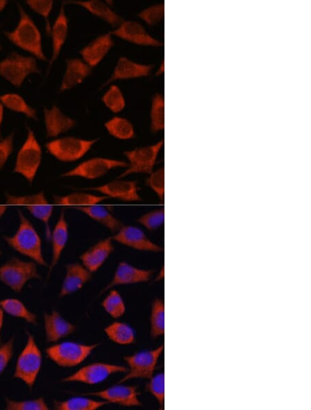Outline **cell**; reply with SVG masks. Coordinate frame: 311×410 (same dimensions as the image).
<instances>
[{"label": "cell", "instance_id": "cell-1", "mask_svg": "<svg viewBox=\"0 0 311 410\" xmlns=\"http://www.w3.org/2000/svg\"><path fill=\"white\" fill-rule=\"evenodd\" d=\"M19 225L15 233L4 236L7 244L14 251L28 257L37 264L46 266L42 253L41 237L33 224L23 213L18 211Z\"/></svg>", "mask_w": 311, "mask_h": 410}, {"label": "cell", "instance_id": "cell-2", "mask_svg": "<svg viewBox=\"0 0 311 410\" xmlns=\"http://www.w3.org/2000/svg\"><path fill=\"white\" fill-rule=\"evenodd\" d=\"M17 6L19 12L18 23L13 30L5 32V36L18 48L29 52L38 59L46 61L39 28L22 6L19 3Z\"/></svg>", "mask_w": 311, "mask_h": 410}, {"label": "cell", "instance_id": "cell-3", "mask_svg": "<svg viewBox=\"0 0 311 410\" xmlns=\"http://www.w3.org/2000/svg\"><path fill=\"white\" fill-rule=\"evenodd\" d=\"M41 158V147L33 130L27 127L26 138L17 154L13 172L32 184L40 167Z\"/></svg>", "mask_w": 311, "mask_h": 410}, {"label": "cell", "instance_id": "cell-4", "mask_svg": "<svg viewBox=\"0 0 311 410\" xmlns=\"http://www.w3.org/2000/svg\"><path fill=\"white\" fill-rule=\"evenodd\" d=\"M41 364V352L34 336L27 333L26 342L17 358L13 377L21 380L31 389L35 383Z\"/></svg>", "mask_w": 311, "mask_h": 410}, {"label": "cell", "instance_id": "cell-5", "mask_svg": "<svg viewBox=\"0 0 311 410\" xmlns=\"http://www.w3.org/2000/svg\"><path fill=\"white\" fill-rule=\"evenodd\" d=\"M39 277L37 264L32 260L13 257L0 266V282L16 293L30 280Z\"/></svg>", "mask_w": 311, "mask_h": 410}, {"label": "cell", "instance_id": "cell-6", "mask_svg": "<svg viewBox=\"0 0 311 410\" xmlns=\"http://www.w3.org/2000/svg\"><path fill=\"white\" fill-rule=\"evenodd\" d=\"M39 72L34 57L13 52L0 61V76L15 87H20L29 75Z\"/></svg>", "mask_w": 311, "mask_h": 410}, {"label": "cell", "instance_id": "cell-7", "mask_svg": "<svg viewBox=\"0 0 311 410\" xmlns=\"http://www.w3.org/2000/svg\"><path fill=\"white\" fill-rule=\"evenodd\" d=\"M97 346L67 341L48 346L46 353L58 366L73 367L83 362Z\"/></svg>", "mask_w": 311, "mask_h": 410}, {"label": "cell", "instance_id": "cell-8", "mask_svg": "<svg viewBox=\"0 0 311 410\" xmlns=\"http://www.w3.org/2000/svg\"><path fill=\"white\" fill-rule=\"evenodd\" d=\"M97 140L65 137L48 141L46 144V148L57 160L72 162L82 158Z\"/></svg>", "mask_w": 311, "mask_h": 410}, {"label": "cell", "instance_id": "cell-9", "mask_svg": "<svg viewBox=\"0 0 311 410\" xmlns=\"http://www.w3.org/2000/svg\"><path fill=\"white\" fill-rule=\"evenodd\" d=\"M164 350V344L151 350L143 351L124 358L128 367L126 374L120 382L131 379H150L156 367L158 359Z\"/></svg>", "mask_w": 311, "mask_h": 410}, {"label": "cell", "instance_id": "cell-10", "mask_svg": "<svg viewBox=\"0 0 311 410\" xmlns=\"http://www.w3.org/2000/svg\"><path fill=\"white\" fill-rule=\"evenodd\" d=\"M6 203L25 206L32 216L44 224L47 237H50L49 221L53 213V206L49 203L43 191L23 195L6 193Z\"/></svg>", "mask_w": 311, "mask_h": 410}, {"label": "cell", "instance_id": "cell-11", "mask_svg": "<svg viewBox=\"0 0 311 410\" xmlns=\"http://www.w3.org/2000/svg\"><path fill=\"white\" fill-rule=\"evenodd\" d=\"M164 145V139H161L154 144L137 148L124 152L128 159V167L120 175V177L134 174H150L156 164L158 156Z\"/></svg>", "mask_w": 311, "mask_h": 410}, {"label": "cell", "instance_id": "cell-12", "mask_svg": "<svg viewBox=\"0 0 311 410\" xmlns=\"http://www.w3.org/2000/svg\"><path fill=\"white\" fill-rule=\"evenodd\" d=\"M128 166V162L124 161L104 157H94L87 159L73 168L64 172L62 176L65 177H79L88 179H95L102 177L114 168H126Z\"/></svg>", "mask_w": 311, "mask_h": 410}, {"label": "cell", "instance_id": "cell-13", "mask_svg": "<svg viewBox=\"0 0 311 410\" xmlns=\"http://www.w3.org/2000/svg\"><path fill=\"white\" fill-rule=\"evenodd\" d=\"M126 371L127 368L124 366L95 362L81 367L77 371L63 378L62 381L95 384L102 382L114 373H124Z\"/></svg>", "mask_w": 311, "mask_h": 410}, {"label": "cell", "instance_id": "cell-14", "mask_svg": "<svg viewBox=\"0 0 311 410\" xmlns=\"http://www.w3.org/2000/svg\"><path fill=\"white\" fill-rule=\"evenodd\" d=\"M117 242L138 251L161 252L163 248L152 242L140 228L123 225L113 235Z\"/></svg>", "mask_w": 311, "mask_h": 410}, {"label": "cell", "instance_id": "cell-15", "mask_svg": "<svg viewBox=\"0 0 311 410\" xmlns=\"http://www.w3.org/2000/svg\"><path fill=\"white\" fill-rule=\"evenodd\" d=\"M100 398L106 402L124 407H138L142 403L138 398L137 388L133 386L114 385L105 389L84 394Z\"/></svg>", "mask_w": 311, "mask_h": 410}, {"label": "cell", "instance_id": "cell-16", "mask_svg": "<svg viewBox=\"0 0 311 410\" xmlns=\"http://www.w3.org/2000/svg\"><path fill=\"white\" fill-rule=\"evenodd\" d=\"M88 190L100 193L108 198H115L124 202L142 201L137 183L134 181L115 179L101 186L89 188Z\"/></svg>", "mask_w": 311, "mask_h": 410}, {"label": "cell", "instance_id": "cell-17", "mask_svg": "<svg viewBox=\"0 0 311 410\" xmlns=\"http://www.w3.org/2000/svg\"><path fill=\"white\" fill-rule=\"evenodd\" d=\"M116 37L133 43L146 46H162L163 43L150 35L139 23L123 21L113 32Z\"/></svg>", "mask_w": 311, "mask_h": 410}, {"label": "cell", "instance_id": "cell-18", "mask_svg": "<svg viewBox=\"0 0 311 410\" xmlns=\"http://www.w3.org/2000/svg\"><path fill=\"white\" fill-rule=\"evenodd\" d=\"M44 325L46 339L48 342H56L76 330L73 324L64 319L56 311L44 315Z\"/></svg>", "mask_w": 311, "mask_h": 410}, {"label": "cell", "instance_id": "cell-19", "mask_svg": "<svg viewBox=\"0 0 311 410\" xmlns=\"http://www.w3.org/2000/svg\"><path fill=\"white\" fill-rule=\"evenodd\" d=\"M112 239L108 237L98 242L79 257L82 265L90 272L97 271L113 251Z\"/></svg>", "mask_w": 311, "mask_h": 410}, {"label": "cell", "instance_id": "cell-20", "mask_svg": "<svg viewBox=\"0 0 311 410\" xmlns=\"http://www.w3.org/2000/svg\"><path fill=\"white\" fill-rule=\"evenodd\" d=\"M153 274L152 271L137 268L125 262H120L113 275V277L106 289L111 287L146 282L150 280Z\"/></svg>", "mask_w": 311, "mask_h": 410}, {"label": "cell", "instance_id": "cell-21", "mask_svg": "<svg viewBox=\"0 0 311 410\" xmlns=\"http://www.w3.org/2000/svg\"><path fill=\"white\" fill-rule=\"evenodd\" d=\"M91 272L82 264L78 263L68 264L59 296L64 297L79 291L91 280Z\"/></svg>", "mask_w": 311, "mask_h": 410}, {"label": "cell", "instance_id": "cell-22", "mask_svg": "<svg viewBox=\"0 0 311 410\" xmlns=\"http://www.w3.org/2000/svg\"><path fill=\"white\" fill-rule=\"evenodd\" d=\"M46 136L56 137L73 128L76 121L64 115L56 106L44 110Z\"/></svg>", "mask_w": 311, "mask_h": 410}, {"label": "cell", "instance_id": "cell-23", "mask_svg": "<svg viewBox=\"0 0 311 410\" xmlns=\"http://www.w3.org/2000/svg\"><path fill=\"white\" fill-rule=\"evenodd\" d=\"M113 45L111 35L107 33L97 37L83 48L79 53L84 62L92 68L96 66L104 59Z\"/></svg>", "mask_w": 311, "mask_h": 410}, {"label": "cell", "instance_id": "cell-24", "mask_svg": "<svg viewBox=\"0 0 311 410\" xmlns=\"http://www.w3.org/2000/svg\"><path fill=\"white\" fill-rule=\"evenodd\" d=\"M50 237L52 248L50 269L52 270L58 263L68 239V227L64 210L60 213Z\"/></svg>", "mask_w": 311, "mask_h": 410}, {"label": "cell", "instance_id": "cell-25", "mask_svg": "<svg viewBox=\"0 0 311 410\" xmlns=\"http://www.w3.org/2000/svg\"><path fill=\"white\" fill-rule=\"evenodd\" d=\"M66 71L59 88L60 92L81 84L91 72V68L82 60L73 58L66 60Z\"/></svg>", "mask_w": 311, "mask_h": 410}, {"label": "cell", "instance_id": "cell-26", "mask_svg": "<svg viewBox=\"0 0 311 410\" xmlns=\"http://www.w3.org/2000/svg\"><path fill=\"white\" fill-rule=\"evenodd\" d=\"M152 68V65L141 64L126 57H120L106 84L118 79L147 77L150 75Z\"/></svg>", "mask_w": 311, "mask_h": 410}, {"label": "cell", "instance_id": "cell-27", "mask_svg": "<svg viewBox=\"0 0 311 410\" xmlns=\"http://www.w3.org/2000/svg\"><path fill=\"white\" fill-rule=\"evenodd\" d=\"M52 37V56L50 66L57 59L66 41L68 34V19L65 13L64 6L62 5L59 14L50 28Z\"/></svg>", "mask_w": 311, "mask_h": 410}, {"label": "cell", "instance_id": "cell-28", "mask_svg": "<svg viewBox=\"0 0 311 410\" xmlns=\"http://www.w3.org/2000/svg\"><path fill=\"white\" fill-rule=\"evenodd\" d=\"M66 3L82 6L91 14L104 20L112 26L117 27L123 21L121 17L115 12L109 5L101 1H69Z\"/></svg>", "mask_w": 311, "mask_h": 410}, {"label": "cell", "instance_id": "cell-29", "mask_svg": "<svg viewBox=\"0 0 311 410\" xmlns=\"http://www.w3.org/2000/svg\"><path fill=\"white\" fill-rule=\"evenodd\" d=\"M93 220L104 225L113 232H117L124 224L116 218L106 208L95 204L76 208Z\"/></svg>", "mask_w": 311, "mask_h": 410}, {"label": "cell", "instance_id": "cell-30", "mask_svg": "<svg viewBox=\"0 0 311 410\" xmlns=\"http://www.w3.org/2000/svg\"><path fill=\"white\" fill-rule=\"evenodd\" d=\"M106 199L108 197L104 195L77 192L62 196H55L54 203L59 206L79 208L98 204Z\"/></svg>", "mask_w": 311, "mask_h": 410}, {"label": "cell", "instance_id": "cell-31", "mask_svg": "<svg viewBox=\"0 0 311 410\" xmlns=\"http://www.w3.org/2000/svg\"><path fill=\"white\" fill-rule=\"evenodd\" d=\"M0 307L10 316L23 319L32 324H37L36 315L30 311L26 305L17 298H5L0 300Z\"/></svg>", "mask_w": 311, "mask_h": 410}, {"label": "cell", "instance_id": "cell-32", "mask_svg": "<svg viewBox=\"0 0 311 410\" xmlns=\"http://www.w3.org/2000/svg\"><path fill=\"white\" fill-rule=\"evenodd\" d=\"M0 103L12 111L23 114L30 119H37L36 110L17 93L8 92L0 95Z\"/></svg>", "mask_w": 311, "mask_h": 410}, {"label": "cell", "instance_id": "cell-33", "mask_svg": "<svg viewBox=\"0 0 311 410\" xmlns=\"http://www.w3.org/2000/svg\"><path fill=\"white\" fill-rule=\"evenodd\" d=\"M104 332L112 342L118 344L127 345L135 341L133 329L124 322H114L104 329Z\"/></svg>", "mask_w": 311, "mask_h": 410}, {"label": "cell", "instance_id": "cell-34", "mask_svg": "<svg viewBox=\"0 0 311 410\" xmlns=\"http://www.w3.org/2000/svg\"><path fill=\"white\" fill-rule=\"evenodd\" d=\"M107 403L104 400H97L86 397H74L66 400L55 401L54 408L57 410H95Z\"/></svg>", "mask_w": 311, "mask_h": 410}, {"label": "cell", "instance_id": "cell-35", "mask_svg": "<svg viewBox=\"0 0 311 410\" xmlns=\"http://www.w3.org/2000/svg\"><path fill=\"white\" fill-rule=\"evenodd\" d=\"M104 126L111 135L118 139H130L135 135L133 124L123 117H113L105 123Z\"/></svg>", "mask_w": 311, "mask_h": 410}, {"label": "cell", "instance_id": "cell-36", "mask_svg": "<svg viewBox=\"0 0 311 410\" xmlns=\"http://www.w3.org/2000/svg\"><path fill=\"white\" fill-rule=\"evenodd\" d=\"M150 333L156 338L164 333V304L160 299H156L151 306Z\"/></svg>", "mask_w": 311, "mask_h": 410}, {"label": "cell", "instance_id": "cell-37", "mask_svg": "<svg viewBox=\"0 0 311 410\" xmlns=\"http://www.w3.org/2000/svg\"><path fill=\"white\" fill-rule=\"evenodd\" d=\"M151 130L156 133L164 128V99L162 95L156 94L151 101Z\"/></svg>", "mask_w": 311, "mask_h": 410}, {"label": "cell", "instance_id": "cell-38", "mask_svg": "<svg viewBox=\"0 0 311 410\" xmlns=\"http://www.w3.org/2000/svg\"><path fill=\"white\" fill-rule=\"evenodd\" d=\"M105 311L113 318L122 317L126 311V306L120 293L115 289L111 290L102 302Z\"/></svg>", "mask_w": 311, "mask_h": 410}, {"label": "cell", "instance_id": "cell-39", "mask_svg": "<svg viewBox=\"0 0 311 410\" xmlns=\"http://www.w3.org/2000/svg\"><path fill=\"white\" fill-rule=\"evenodd\" d=\"M6 409L7 410H48L49 409L43 398L31 400H15L6 398Z\"/></svg>", "mask_w": 311, "mask_h": 410}, {"label": "cell", "instance_id": "cell-40", "mask_svg": "<svg viewBox=\"0 0 311 410\" xmlns=\"http://www.w3.org/2000/svg\"><path fill=\"white\" fill-rule=\"evenodd\" d=\"M104 105L112 112L117 113L122 111L125 106V100L120 88L113 85L102 97Z\"/></svg>", "mask_w": 311, "mask_h": 410}, {"label": "cell", "instance_id": "cell-41", "mask_svg": "<svg viewBox=\"0 0 311 410\" xmlns=\"http://www.w3.org/2000/svg\"><path fill=\"white\" fill-rule=\"evenodd\" d=\"M164 221V208H158L141 215L138 222L149 231L160 228Z\"/></svg>", "mask_w": 311, "mask_h": 410}, {"label": "cell", "instance_id": "cell-42", "mask_svg": "<svg viewBox=\"0 0 311 410\" xmlns=\"http://www.w3.org/2000/svg\"><path fill=\"white\" fill-rule=\"evenodd\" d=\"M147 385V390L156 399L160 406L164 402V374L163 372L153 375Z\"/></svg>", "mask_w": 311, "mask_h": 410}, {"label": "cell", "instance_id": "cell-43", "mask_svg": "<svg viewBox=\"0 0 311 410\" xmlns=\"http://www.w3.org/2000/svg\"><path fill=\"white\" fill-rule=\"evenodd\" d=\"M147 184L157 195L160 200L163 202L164 197V168L161 167L153 170L147 179Z\"/></svg>", "mask_w": 311, "mask_h": 410}, {"label": "cell", "instance_id": "cell-44", "mask_svg": "<svg viewBox=\"0 0 311 410\" xmlns=\"http://www.w3.org/2000/svg\"><path fill=\"white\" fill-rule=\"evenodd\" d=\"M164 3L162 2L141 11L138 16L149 26H153L160 22L164 18Z\"/></svg>", "mask_w": 311, "mask_h": 410}, {"label": "cell", "instance_id": "cell-45", "mask_svg": "<svg viewBox=\"0 0 311 410\" xmlns=\"http://www.w3.org/2000/svg\"><path fill=\"white\" fill-rule=\"evenodd\" d=\"M26 3L37 14L41 15L46 23L48 32H50L49 24V15L53 8V1H26Z\"/></svg>", "mask_w": 311, "mask_h": 410}, {"label": "cell", "instance_id": "cell-46", "mask_svg": "<svg viewBox=\"0 0 311 410\" xmlns=\"http://www.w3.org/2000/svg\"><path fill=\"white\" fill-rule=\"evenodd\" d=\"M14 352V338H10L6 342L0 343V375L8 367Z\"/></svg>", "mask_w": 311, "mask_h": 410}, {"label": "cell", "instance_id": "cell-47", "mask_svg": "<svg viewBox=\"0 0 311 410\" xmlns=\"http://www.w3.org/2000/svg\"><path fill=\"white\" fill-rule=\"evenodd\" d=\"M14 134L0 138V170L7 163L13 150Z\"/></svg>", "mask_w": 311, "mask_h": 410}, {"label": "cell", "instance_id": "cell-48", "mask_svg": "<svg viewBox=\"0 0 311 410\" xmlns=\"http://www.w3.org/2000/svg\"><path fill=\"white\" fill-rule=\"evenodd\" d=\"M3 318H4V312L0 307V343H1V330H2V327H3Z\"/></svg>", "mask_w": 311, "mask_h": 410}, {"label": "cell", "instance_id": "cell-49", "mask_svg": "<svg viewBox=\"0 0 311 410\" xmlns=\"http://www.w3.org/2000/svg\"><path fill=\"white\" fill-rule=\"evenodd\" d=\"M3 119V106L0 103V138H1V124Z\"/></svg>", "mask_w": 311, "mask_h": 410}, {"label": "cell", "instance_id": "cell-50", "mask_svg": "<svg viewBox=\"0 0 311 410\" xmlns=\"http://www.w3.org/2000/svg\"><path fill=\"white\" fill-rule=\"evenodd\" d=\"M8 206L6 205L0 204V218H1L6 213Z\"/></svg>", "mask_w": 311, "mask_h": 410}, {"label": "cell", "instance_id": "cell-51", "mask_svg": "<svg viewBox=\"0 0 311 410\" xmlns=\"http://www.w3.org/2000/svg\"><path fill=\"white\" fill-rule=\"evenodd\" d=\"M164 61H162L156 75H160L161 74H162L164 72Z\"/></svg>", "mask_w": 311, "mask_h": 410}, {"label": "cell", "instance_id": "cell-52", "mask_svg": "<svg viewBox=\"0 0 311 410\" xmlns=\"http://www.w3.org/2000/svg\"><path fill=\"white\" fill-rule=\"evenodd\" d=\"M7 3V1H0V12L5 8Z\"/></svg>", "mask_w": 311, "mask_h": 410}, {"label": "cell", "instance_id": "cell-53", "mask_svg": "<svg viewBox=\"0 0 311 410\" xmlns=\"http://www.w3.org/2000/svg\"><path fill=\"white\" fill-rule=\"evenodd\" d=\"M1 45H0V50H1Z\"/></svg>", "mask_w": 311, "mask_h": 410}, {"label": "cell", "instance_id": "cell-54", "mask_svg": "<svg viewBox=\"0 0 311 410\" xmlns=\"http://www.w3.org/2000/svg\"><path fill=\"white\" fill-rule=\"evenodd\" d=\"M1 249H0V255H1Z\"/></svg>", "mask_w": 311, "mask_h": 410}]
</instances>
